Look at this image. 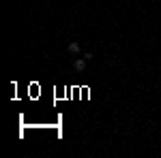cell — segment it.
Returning a JSON list of instances; mask_svg holds the SVG:
<instances>
[{"label":"cell","instance_id":"obj_1","mask_svg":"<svg viewBox=\"0 0 161 158\" xmlns=\"http://www.w3.org/2000/svg\"><path fill=\"white\" fill-rule=\"evenodd\" d=\"M86 64H88V60L84 58V56H82V58H75L73 60V69L77 71V73H84V71H86Z\"/></svg>","mask_w":161,"mask_h":158},{"label":"cell","instance_id":"obj_2","mask_svg":"<svg viewBox=\"0 0 161 158\" xmlns=\"http://www.w3.org/2000/svg\"><path fill=\"white\" fill-rule=\"evenodd\" d=\"M80 51H82V45H80L77 41H73V43H69V54H71V56H77Z\"/></svg>","mask_w":161,"mask_h":158},{"label":"cell","instance_id":"obj_3","mask_svg":"<svg viewBox=\"0 0 161 158\" xmlns=\"http://www.w3.org/2000/svg\"><path fill=\"white\" fill-rule=\"evenodd\" d=\"M84 58H86V60H92L95 56H92V51H86V54H84Z\"/></svg>","mask_w":161,"mask_h":158}]
</instances>
